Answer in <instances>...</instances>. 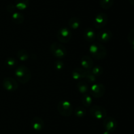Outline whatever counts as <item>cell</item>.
I'll list each match as a JSON object with an SVG mask.
<instances>
[{
    "mask_svg": "<svg viewBox=\"0 0 134 134\" xmlns=\"http://www.w3.org/2000/svg\"><path fill=\"white\" fill-rule=\"evenodd\" d=\"M90 95L94 98H101L105 92V87L101 83H94L90 87Z\"/></svg>",
    "mask_w": 134,
    "mask_h": 134,
    "instance_id": "5b68a950",
    "label": "cell"
},
{
    "mask_svg": "<svg viewBox=\"0 0 134 134\" xmlns=\"http://www.w3.org/2000/svg\"><path fill=\"white\" fill-rule=\"evenodd\" d=\"M3 87L8 91H14L18 87V84L13 78H5L3 80Z\"/></svg>",
    "mask_w": 134,
    "mask_h": 134,
    "instance_id": "30bf717a",
    "label": "cell"
},
{
    "mask_svg": "<svg viewBox=\"0 0 134 134\" xmlns=\"http://www.w3.org/2000/svg\"><path fill=\"white\" fill-rule=\"evenodd\" d=\"M117 121L113 117H105L103 119V126L106 131H108L109 132H113V131H115L117 127Z\"/></svg>",
    "mask_w": 134,
    "mask_h": 134,
    "instance_id": "9c48e42d",
    "label": "cell"
},
{
    "mask_svg": "<svg viewBox=\"0 0 134 134\" xmlns=\"http://www.w3.org/2000/svg\"><path fill=\"white\" fill-rule=\"evenodd\" d=\"M16 8L15 5H13V4H9V5H7V11L9 13H14V12H16Z\"/></svg>",
    "mask_w": 134,
    "mask_h": 134,
    "instance_id": "f1b7e54d",
    "label": "cell"
},
{
    "mask_svg": "<svg viewBox=\"0 0 134 134\" xmlns=\"http://www.w3.org/2000/svg\"><path fill=\"white\" fill-rule=\"evenodd\" d=\"M114 0H99V5L104 9H108L113 5Z\"/></svg>",
    "mask_w": 134,
    "mask_h": 134,
    "instance_id": "603a6c76",
    "label": "cell"
},
{
    "mask_svg": "<svg viewBox=\"0 0 134 134\" xmlns=\"http://www.w3.org/2000/svg\"><path fill=\"white\" fill-rule=\"evenodd\" d=\"M30 5V0H16L15 7L20 11L26 10Z\"/></svg>",
    "mask_w": 134,
    "mask_h": 134,
    "instance_id": "ac0fdd59",
    "label": "cell"
},
{
    "mask_svg": "<svg viewBox=\"0 0 134 134\" xmlns=\"http://www.w3.org/2000/svg\"><path fill=\"white\" fill-rule=\"evenodd\" d=\"M86 74V70L83 68H75L72 70L71 76L73 80H81L85 78Z\"/></svg>",
    "mask_w": 134,
    "mask_h": 134,
    "instance_id": "5bb4252c",
    "label": "cell"
},
{
    "mask_svg": "<svg viewBox=\"0 0 134 134\" xmlns=\"http://www.w3.org/2000/svg\"><path fill=\"white\" fill-rule=\"evenodd\" d=\"M127 39H128V42H129L130 44L131 45L132 49H133L134 51V29L131 30L130 31V32L128 33Z\"/></svg>",
    "mask_w": 134,
    "mask_h": 134,
    "instance_id": "4316f807",
    "label": "cell"
},
{
    "mask_svg": "<svg viewBox=\"0 0 134 134\" xmlns=\"http://www.w3.org/2000/svg\"><path fill=\"white\" fill-rule=\"evenodd\" d=\"M96 37L99 43H107L112 39L113 33L109 30L105 29L98 32Z\"/></svg>",
    "mask_w": 134,
    "mask_h": 134,
    "instance_id": "8fae6325",
    "label": "cell"
},
{
    "mask_svg": "<svg viewBox=\"0 0 134 134\" xmlns=\"http://www.w3.org/2000/svg\"><path fill=\"white\" fill-rule=\"evenodd\" d=\"M90 71L92 72V74L94 76L98 77V76H101L103 73V68L102 66L96 65L93 67Z\"/></svg>",
    "mask_w": 134,
    "mask_h": 134,
    "instance_id": "d4e9b609",
    "label": "cell"
},
{
    "mask_svg": "<svg viewBox=\"0 0 134 134\" xmlns=\"http://www.w3.org/2000/svg\"><path fill=\"white\" fill-rule=\"evenodd\" d=\"M83 37L86 42H93L95 40L96 35L93 29H92L91 28H88L85 29L84 31Z\"/></svg>",
    "mask_w": 134,
    "mask_h": 134,
    "instance_id": "9a60e30c",
    "label": "cell"
},
{
    "mask_svg": "<svg viewBox=\"0 0 134 134\" xmlns=\"http://www.w3.org/2000/svg\"><path fill=\"white\" fill-rule=\"evenodd\" d=\"M90 113L92 116L97 120H103L107 117V110L104 107L99 105H93L90 109Z\"/></svg>",
    "mask_w": 134,
    "mask_h": 134,
    "instance_id": "52a82bcc",
    "label": "cell"
},
{
    "mask_svg": "<svg viewBox=\"0 0 134 134\" xmlns=\"http://www.w3.org/2000/svg\"><path fill=\"white\" fill-rule=\"evenodd\" d=\"M108 22V16L104 13H98L94 20V26L95 28L100 30L107 25Z\"/></svg>",
    "mask_w": 134,
    "mask_h": 134,
    "instance_id": "ba28073f",
    "label": "cell"
},
{
    "mask_svg": "<svg viewBox=\"0 0 134 134\" xmlns=\"http://www.w3.org/2000/svg\"><path fill=\"white\" fill-rule=\"evenodd\" d=\"M81 65L82 68L86 70H91L94 67V62L91 56L84 55L81 59Z\"/></svg>",
    "mask_w": 134,
    "mask_h": 134,
    "instance_id": "7c38bea8",
    "label": "cell"
},
{
    "mask_svg": "<svg viewBox=\"0 0 134 134\" xmlns=\"http://www.w3.org/2000/svg\"><path fill=\"white\" fill-rule=\"evenodd\" d=\"M5 64H6L7 66L9 68H14L17 64V61L13 57H9L6 59L5 61Z\"/></svg>",
    "mask_w": 134,
    "mask_h": 134,
    "instance_id": "484cf974",
    "label": "cell"
},
{
    "mask_svg": "<svg viewBox=\"0 0 134 134\" xmlns=\"http://www.w3.org/2000/svg\"><path fill=\"white\" fill-rule=\"evenodd\" d=\"M102 134H111V132H109V131H105L104 132H103V133Z\"/></svg>",
    "mask_w": 134,
    "mask_h": 134,
    "instance_id": "4dcf8cb0",
    "label": "cell"
},
{
    "mask_svg": "<svg viewBox=\"0 0 134 134\" xmlns=\"http://www.w3.org/2000/svg\"><path fill=\"white\" fill-rule=\"evenodd\" d=\"M77 87L79 91L82 95L87 93L89 91L88 85L87 83L83 81H79L77 84Z\"/></svg>",
    "mask_w": 134,
    "mask_h": 134,
    "instance_id": "ffe728a7",
    "label": "cell"
},
{
    "mask_svg": "<svg viewBox=\"0 0 134 134\" xmlns=\"http://www.w3.org/2000/svg\"><path fill=\"white\" fill-rule=\"evenodd\" d=\"M130 3L132 5H133L134 6V0H129Z\"/></svg>",
    "mask_w": 134,
    "mask_h": 134,
    "instance_id": "f546056e",
    "label": "cell"
},
{
    "mask_svg": "<svg viewBox=\"0 0 134 134\" xmlns=\"http://www.w3.org/2000/svg\"><path fill=\"white\" fill-rule=\"evenodd\" d=\"M89 53L94 59L102 60L107 56V49L99 42H94L89 47Z\"/></svg>",
    "mask_w": 134,
    "mask_h": 134,
    "instance_id": "6da1fadb",
    "label": "cell"
},
{
    "mask_svg": "<svg viewBox=\"0 0 134 134\" xmlns=\"http://www.w3.org/2000/svg\"><path fill=\"white\" fill-rule=\"evenodd\" d=\"M16 55L17 57L19 59V60L22 62L26 61L29 59L28 53H27V51L26 50L23 49H21L18 50L17 51Z\"/></svg>",
    "mask_w": 134,
    "mask_h": 134,
    "instance_id": "44dd1931",
    "label": "cell"
},
{
    "mask_svg": "<svg viewBox=\"0 0 134 134\" xmlns=\"http://www.w3.org/2000/svg\"><path fill=\"white\" fill-rule=\"evenodd\" d=\"M74 114L78 118H83L86 114V109L83 106H78L74 110Z\"/></svg>",
    "mask_w": 134,
    "mask_h": 134,
    "instance_id": "7402d4cb",
    "label": "cell"
},
{
    "mask_svg": "<svg viewBox=\"0 0 134 134\" xmlns=\"http://www.w3.org/2000/svg\"><path fill=\"white\" fill-rule=\"evenodd\" d=\"M31 127L35 131H41L44 126V120L40 117H34L31 122Z\"/></svg>",
    "mask_w": 134,
    "mask_h": 134,
    "instance_id": "4fadbf2b",
    "label": "cell"
},
{
    "mask_svg": "<svg viewBox=\"0 0 134 134\" xmlns=\"http://www.w3.org/2000/svg\"><path fill=\"white\" fill-rule=\"evenodd\" d=\"M56 37L61 43H67L71 39L72 32L69 28L62 27L58 30Z\"/></svg>",
    "mask_w": 134,
    "mask_h": 134,
    "instance_id": "8992f818",
    "label": "cell"
},
{
    "mask_svg": "<svg viewBox=\"0 0 134 134\" xmlns=\"http://www.w3.org/2000/svg\"><path fill=\"white\" fill-rule=\"evenodd\" d=\"M54 66L55 69L58 71L62 70L64 68V63L61 60H56L54 63Z\"/></svg>",
    "mask_w": 134,
    "mask_h": 134,
    "instance_id": "83f0119b",
    "label": "cell"
},
{
    "mask_svg": "<svg viewBox=\"0 0 134 134\" xmlns=\"http://www.w3.org/2000/svg\"><path fill=\"white\" fill-rule=\"evenodd\" d=\"M81 24V20L77 17H71L68 20V26L72 30H77L80 27Z\"/></svg>",
    "mask_w": 134,
    "mask_h": 134,
    "instance_id": "e0dca14e",
    "label": "cell"
},
{
    "mask_svg": "<svg viewBox=\"0 0 134 134\" xmlns=\"http://www.w3.org/2000/svg\"><path fill=\"white\" fill-rule=\"evenodd\" d=\"M12 20L16 24H21L24 21V16L22 13L19 12H14L12 14Z\"/></svg>",
    "mask_w": 134,
    "mask_h": 134,
    "instance_id": "2e32d148",
    "label": "cell"
},
{
    "mask_svg": "<svg viewBox=\"0 0 134 134\" xmlns=\"http://www.w3.org/2000/svg\"><path fill=\"white\" fill-rule=\"evenodd\" d=\"M96 76H94L92 74V72L90 70H86V76H85V78L86 79V81L90 84H94L96 81Z\"/></svg>",
    "mask_w": 134,
    "mask_h": 134,
    "instance_id": "cb8c5ba5",
    "label": "cell"
},
{
    "mask_svg": "<svg viewBox=\"0 0 134 134\" xmlns=\"http://www.w3.org/2000/svg\"><path fill=\"white\" fill-rule=\"evenodd\" d=\"M82 105L85 107H89L92 105V97L90 95V93H85L82 95V99H81Z\"/></svg>",
    "mask_w": 134,
    "mask_h": 134,
    "instance_id": "d6986e66",
    "label": "cell"
},
{
    "mask_svg": "<svg viewBox=\"0 0 134 134\" xmlns=\"http://www.w3.org/2000/svg\"><path fill=\"white\" fill-rule=\"evenodd\" d=\"M57 110L60 114L64 117L71 116L73 112V108L71 103L67 100H62L58 103Z\"/></svg>",
    "mask_w": 134,
    "mask_h": 134,
    "instance_id": "3957f363",
    "label": "cell"
},
{
    "mask_svg": "<svg viewBox=\"0 0 134 134\" xmlns=\"http://www.w3.org/2000/svg\"><path fill=\"white\" fill-rule=\"evenodd\" d=\"M51 54L58 59H63L67 55V49L63 45L58 42H54L50 46Z\"/></svg>",
    "mask_w": 134,
    "mask_h": 134,
    "instance_id": "277c9868",
    "label": "cell"
},
{
    "mask_svg": "<svg viewBox=\"0 0 134 134\" xmlns=\"http://www.w3.org/2000/svg\"><path fill=\"white\" fill-rule=\"evenodd\" d=\"M14 76L17 81L20 84H27L31 78V74L30 70L25 65H20L15 69Z\"/></svg>",
    "mask_w": 134,
    "mask_h": 134,
    "instance_id": "7a4b0ae2",
    "label": "cell"
}]
</instances>
